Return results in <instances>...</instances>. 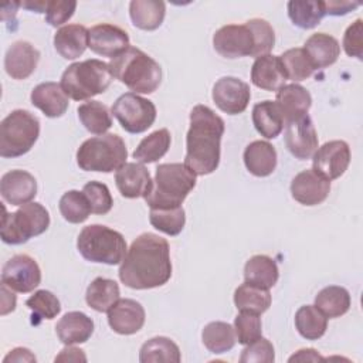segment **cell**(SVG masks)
I'll list each match as a JSON object with an SVG mask.
<instances>
[{
	"label": "cell",
	"instance_id": "6da1fadb",
	"mask_svg": "<svg viewBox=\"0 0 363 363\" xmlns=\"http://www.w3.org/2000/svg\"><path fill=\"white\" fill-rule=\"evenodd\" d=\"M122 284L132 289L164 285L172 277L169 242L157 234H140L128 250L118 271Z\"/></svg>",
	"mask_w": 363,
	"mask_h": 363
},
{
	"label": "cell",
	"instance_id": "7a4b0ae2",
	"mask_svg": "<svg viewBox=\"0 0 363 363\" xmlns=\"http://www.w3.org/2000/svg\"><path fill=\"white\" fill-rule=\"evenodd\" d=\"M223 135L224 121L213 109L206 105H196L191 109L184 164L196 176L210 174L218 167Z\"/></svg>",
	"mask_w": 363,
	"mask_h": 363
},
{
	"label": "cell",
	"instance_id": "3957f363",
	"mask_svg": "<svg viewBox=\"0 0 363 363\" xmlns=\"http://www.w3.org/2000/svg\"><path fill=\"white\" fill-rule=\"evenodd\" d=\"M112 75L133 94H152L162 82L160 65L136 47L126 48L109 62Z\"/></svg>",
	"mask_w": 363,
	"mask_h": 363
},
{
	"label": "cell",
	"instance_id": "277c9868",
	"mask_svg": "<svg viewBox=\"0 0 363 363\" xmlns=\"http://www.w3.org/2000/svg\"><path fill=\"white\" fill-rule=\"evenodd\" d=\"M194 187L196 174L184 163H162L145 201L150 208L180 207Z\"/></svg>",
	"mask_w": 363,
	"mask_h": 363
},
{
	"label": "cell",
	"instance_id": "5b68a950",
	"mask_svg": "<svg viewBox=\"0 0 363 363\" xmlns=\"http://www.w3.org/2000/svg\"><path fill=\"white\" fill-rule=\"evenodd\" d=\"M113 75L109 64L91 58L71 64L61 77V88L74 101H85L105 92Z\"/></svg>",
	"mask_w": 363,
	"mask_h": 363
},
{
	"label": "cell",
	"instance_id": "8992f818",
	"mask_svg": "<svg viewBox=\"0 0 363 363\" xmlns=\"http://www.w3.org/2000/svg\"><path fill=\"white\" fill-rule=\"evenodd\" d=\"M126 145L116 133L89 138L77 150V163L85 172H116L126 163Z\"/></svg>",
	"mask_w": 363,
	"mask_h": 363
},
{
	"label": "cell",
	"instance_id": "52a82bcc",
	"mask_svg": "<svg viewBox=\"0 0 363 363\" xmlns=\"http://www.w3.org/2000/svg\"><path fill=\"white\" fill-rule=\"evenodd\" d=\"M77 248L91 262L118 265L123 261L128 247L123 235L102 224H91L81 230Z\"/></svg>",
	"mask_w": 363,
	"mask_h": 363
},
{
	"label": "cell",
	"instance_id": "ba28073f",
	"mask_svg": "<svg viewBox=\"0 0 363 363\" xmlns=\"http://www.w3.org/2000/svg\"><path fill=\"white\" fill-rule=\"evenodd\" d=\"M40 136V121L26 109L10 112L0 123V156L18 157L31 150Z\"/></svg>",
	"mask_w": 363,
	"mask_h": 363
},
{
	"label": "cell",
	"instance_id": "9c48e42d",
	"mask_svg": "<svg viewBox=\"0 0 363 363\" xmlns=\"http://www.w3.org/2000/svg\"><path fill=\"white\" fill-rule=\"evenodd\" d=\"M4 216L1 217V240L6 244L18 245L27 242L30 238L37 237L47 231L50 227V214L40 203H27L20 206L14 213H7L3 207Z\"/></svg>",
	"mask_w": 363,
	"mask_h": 363
},
{
	"label": "cell",
	"instance_id": "30bf717a",
	"mask_svg": "<svg viewBox=\"0 0 363 363\" xmlns=\"http://www.w3.org/2000/svg\"><path fill=\"white\" fill-rule=\"evenodd\" d=\"M111 113L126 132L142 133L153 125L156 119V106L150 99L133 92H126L113 102Z\"/></svg>",
	"mask_w": 363,
	"mask_h": 363
},
{
	"label": "cell",
	"instance_id": "8fae6325",
	"mask_svg": "<svg viewBox=\"0 0 363 363\" xmlns=\"http://www.w3.org/2000/svg\"><path fill=\"white\" fill-rule=\"evenodd\" d=\"M1 282L11 291L27 294L40 285L41 269L37 261L30 255L17 254L3 265Z\"/></svg>",
	"mask_w": 363,
	"mask_h": 363
},
{
	"label": "cell",
	"instance_id": "7c38bea8",
	"mask_svg": "<svg viewBox=\"0 0 363 363\" xmlns=\"http://www.w3.org/2000/svg\"><path fill=\"white\" fill-rule=\"evenodd\" d=\"M214 50L224 58H241L254 52V35L247 24H227L213 35Z\"/></svg>",
	"mask_w": 363,
	"mask_h": 363
},
{
	"label": "cell",
	"instance_id": "4fadbf2b",
	"mask_svg": "<svg viewBox=\"0 0 363 363\" xmlns=\"http://www.w3.org/2000/svg\"><path fill=\"white\" fill-rule=\"evenodd\" d=\"M350 147L345 140H330L316 149L312 156L313 170L326 180L339 179L349 167Z\"/></svg>",
	"mask_w": 363,
	"mask_h": 363
},
{
	"label": "cell",
	"instance_id": "5bb4252c",
	"mask_svg": "<svg viewBox=\"0 0 363 363\" xmlns=\"http://www.w3.org/2000/svg\"><path fill=\"white\" fill-rule=\"evenodd\" d=\"M285 145L289 153L299 160H308L313 156L319 140L308 113L285 123Z\"/></svg>",
	"mask_w": 363,
	"mask_h": 363
},
{
	"label": "cell",
	"instance_id": "9a60e30c",
	"mask_svg": "<svg viewBox=\"0 0 363 363\" xmlns=\"http://www.w3.org/2000/svg\"><path fill=\"white\" fill-rule=\"evenodd\" d=\"M214 104L228 115L242 113L251 99L250 85L235 77L220 78L211 92Z\"/></svg>",
	"mask_w": 363,
	"mask_h": 363
},
{
	"label": "cell",
	"instance_id": "2e32d148",
	"mask_svg": "<svg viewBox=\"0 0 363 363\" xmlns=\"http://www.w3.org/2000/svg\"><path fill=\"white\" fill-rule=\"evenodd\" d=\"M88 47L98 55L111 60L129 48V35L118 26L102 23L88 30Z\"/></svg>",
	"mask_w": 363,
	"mask_h": 363
},
{
	"label": "cell",
	"instance_id": "e0dca14e",
	"mask_svg": "<svg viewBox=\"0 0 363 363\" xmlns=\"http://www.w3.org/2000/svg\"><path fill=\"white\" fill-rule=\"evenodd\" d=\"M330 191V182L318 174L313 169L299 172L291 182L294 200L303 206H318L323 203Z\"/></svg>",
	"mask_w": 363,
	"mask_h": 363
},
{
	"label": "cell",
	"instance_id": "ac0fdd59",
	"mask_svg": "<svg viewBox=\"0 0 363 363\" xmlns=\"http://www.w3.org/2000/svg\"><path fill=\"white\" fill-rule=\"evenodd\" d=\"M0 193L11 206L27 204L37 194V180L26 170H10L1 176Z\"/></svg>",
	"mask_w": 363,
	"mask_h": 363
},
{
	"label": "cell",
	"instance_id": "d6986e66",
	"mask_svg": "<svg viewBox=\"0 0 363 363\" xmlns=\"http://www.w3.org/2000/svg\"><path fill=\"white\" fill-rule=\"evenodd\" d=\"M106 313L111 329L119 335H133L145 325V309L135 299H119Z\"/></svg>",
	"mask_w": 363,
	"mask_h": 363
},
{
	"label": "cell",
	"instance_id": "ffe728a7",
	"mask_svg": "<svg viewBox=\"0 0 363 363\" xmlns=\"http://www.w3.org/2000/svg\"><path fill=\"white\" fill-rule=\"evenodd\" d=\"M152 182L149 170L136 162L125 163L115 173L116 187L126 199H145L152 189Z\"/></svg>",
	"mask_w": 363,
	"mask_h": 363
},
{
	"label": "cell",
	"instance_id": "44dd1931",
	"mask_svg": "<svg viewBox=\"0 0 363 363\" xmlns=\"http://www.w3.org/2000/svg\"><path fill=\"white\" fill-rule=\"evenodd\" d=\"M40 61V51L28 41L13 43L4 57L6 72L13 79H26L37 68Z\"/></svg>",
	"mask_w": 363,
	"mask_h": 363
},
{
	"label": "cell",
	"instance_id": "7402d4cb",
	"mask_svg": "<svg viewBox=\"0 0 363 363\" xmlns=\"http://www.w3.org/2000/svg\"><path fill=\"white\" fill-rule=\"evenodd\" d=\"M31 104L48 118H60L68 109V96L61 88V84L48 81L41 82L31 91Z\"/></svg>",
	"mask_w": 363,
	"mask_h": 363
},
{
	"label": "cell",
	"instance_id": "603a6c76",
	"mask_svg": "<svg viewBox=\"0 0 363 363\" xmlns=\"http://www.w3.org/2000/svg\"><path fill=\"white\" fill-rule=\"evenodd\" d=\"M251 81L257 88L265 91H278L285 85L286 77L279 57L265 54L255 58L251 68Z\"/></svg>",
	"mask_w": 363,
	"mask_h": 363
},
{
	"label": "cell",
	"instance_id": "cb8c5ba5",
	"mask_svg": "<svg viewBox=\"0 0 363 363\" xmlns=\"http://www.w3.org/2000/svg\"><path fill=\"white\" fill-rule=\"evenodd\" d=\"M277 105L279 106L285 123L308 113L312 105V96L306 88L299 84H288L277 91Z\"/></svg>",
	"mask_w": 363,
	"mask_h": 363
},
{
	"label": "cell",
	"instance_id": "d4e9b609",
	"mask_svg": "<svg viewBox=\"0 0 363 363\" xmlns=\"http://www.w3.org/2000/svg\"><path fill=\"white\" fill-rule=\"evenodd\" d=\"M55 332L64 345L85 343L94 333V320L84 312L72 311L57 322Z\"/></svg>",
	"mask_w": 363,
	"mask_h": 363
},
{
	"label": "cell",
	"instance_id": "484cf974",
	"mask_svg": "<svg viewBox=\"0 0 363 363\" xmlns=\"http://www.w3.org/2000/svg\"><path fill=\"white\" fill-rule=\"evenodd\" d=\"M313 69H322L335 64L340 55L339 41L326 33L312 34L303 45Z\"/></svg>",
	"mask_w": 363,
	"mask_h": 363
},
{
	"label": "cell",
	"instance_id": "4316f807",
	"mask_svg": "<svg viewBox=\"0 0 363 363\" xmlns=\"http://www.w3.org/2000/svg\"><path fill=\"white\" fill-rule=\"evenodd\" d=\"M54 47L65 60H75L88 47V30L82 24H67L54 34Z\"/></svg>",
	"mask_w": 363,
	"mask_h": 363
},
{
	"label": "cell",
	"instance_id": "83f0119b",
	"mask_svg": "<svg viewBox=\"0 0 363 363\" xmlns=\"http://www.w3.org/2000/svg\"><path fill=\"white\" fill-rule=\"evenodd\" d=\"M244 164L257 177L269 176L277 167V150L267 140H254L244 150Z\"/></svg>",
	"mask_w": 363,
	"mask_h": 363
},
{
	"label": "cell",
	"instance_id": "f1b7e54d",
	"mask_svg": "<svg viewBox=\"0 0 363 363\" xmlns=\"http://www.w3.org/2000/svg\"><path fill=\"white\" fill-rule=\"evenodd\" d=\"M252 123L257 132L265 139L277 138L285 126V121L279 106L277 105L275 101H269V99L254 105Z\"/></svg>",
	"mask_w": 363,
	"mask_h": 363
},
{
	"label": "cell",
	"instance_id": "f546056e",
	"mask_svg": "<svg viewBox=\"0 0 363 363\" xmlns=\"http://www.w3.org/2000/svg\"><path fill=\"white\" fill-rule=\"evenodd\" d=\"M166 4L159 0H132L129 3V16L135 27L153 31L159 28L164 20Z\"/></svg>",
	"mask_w": 363,
	"mask_h": 363
},
{
	"label": "cell",
	"instance_id": "4dcf8cb0",
	"mask_svg": "<svg viewBox=\"0 0 363 363\" xmlns=\"http://www.w3.org/2000/svg\"><path fill=\"white\" fill-rule=\"evenodd\" d=\"M279 278V269L277 262L268 255H254L244 267V279L255 286L269 289Z\"/></svg>",
	"mask_w": 363,
	"mask_h": 363
},
{
	"label": "cell",
	"instance_id": "1f68e13d",
	"mask_svg": "<svg viewBox=\"0 0 363 363\" xmlns=\"http://www.w3.org/2000/svg\"><path fill=\"white\" fill-rule=\"evenodd\" d=\"M119 285L113 279L98 277L86 288L85 301L96 312H108L119 301Z\"/></svg>",
	"mask_w": 363,
	"mask_h": 363
},
{
	"label": "cell",
	"instance_id": "d6a6232c",
	"mask_svg": "<svg viewBox=\"0 0 363 363\" xmlns=\"http://www.w3.org/2000/svg\"><path fill=\"white\" fill-rule=\"evenodd\" d=\"M291 21L303 30L316 27L325 17V1L320 0H291L286 4Z\"/></svg>",
	"mask_w": 363,
	"mask_h": 363
},
{
	"label": "cell",
	"instance_id": "836d02e7",
	"mask_svg": "<svg viewBox=\"0 0 363 363\" xmlns=\"http://www.w3.org/2000/svg\"><path fill=\"white\" fill-rule=\"evenodd\" d=\"M315 306L329 319L340 318L350 308V294L343 286H326L315 296Z\"/></svg>",
	"mask_w": 363,
	"mask_h": 363
},
{
	"label": "cell",
	"instance_id": "e575fe53",
	"mask_svg": "<svg viewBox=\"0 0 363 363\" xmlns=\"http://www.w3.org/2000/svg\"><path fill=\"white\" fill-rule=\"evenodd\" d=\"M170 143L172 136L166 128L155 130L139 142L138 147L133 152V159H136V162L142 164L153 163L167 153Z\"/></svg>",
	"mask_w": 363,
	"mask_h": 363
},
{
	"label": "cell",
	"instance_id": "d590c367",
	"mask_svg": "<svg viewBox=\"0 0 363 363\" xmlns=\"http://www.w3.org/2000/svg\"><path fill=\"white\" fill-rule=\"evenodd\" d=\"M295 328L306 340H318L328 329V318L315 305H303L295 313Z\"/></svg>",
	"mask_w": 363,
	"mask_h": 363
},
{
	"label": "cell",
	"instance_id": "8d00e7d4",
	"mask_svg": "<svg viewBox=\"0 0 363 363\" xmlns=\"http://www.w3.org/2000/svg\"><path fill=\"white\" fill-rule=\"evenodd\" d=\"M234 303L240 312L245 311L261 315L271 306V294L269 289L244 282L234 291Z\"/></svg>",
	"mask_w": 363,
	"mask_h": 363
},
{
	"label": "cell",
	"instance_id": "74e56055",
	"mask_svg": "<svg viewBox=\"0 0 363 363\" xmlns=\"http://www.w3.org/2000/svg\"><path fill=\"white\" fill-rule=\"evenodd\" d=\"M182 360L179 346L169 337L156 336L145 342L139 350L140 363L153 362H173L179 363Z\"/></svg>",
	"mask_w": 363,
	"mask_h": 363
},
{
	"label": "cell",
	"instance_id": "f35d334b",
	"mask_svg": "<svg viewBox=\"0 0 363 363\" xmlns=\"http://www.w3.org/2000/svg\"><path fill=\"white\" fill-rule=\"evenodd\" d=\"M201 339L204 346L211 353H216V354L231 350L237 342L234 326L220 320L207 323L201 332Z\"/></svg>",
	"mask_w": 363,
	"mask_h": 363
},
{
	"label": "cell",
	"instance_id": "ab89813d",
	"mask_svg": "<svg viewBox=\"0 0 363 363\" xmlns=\"http://www.w3.org/2000/svg\"><path fill=\"white\" fill-rule=\"evenodd\" d=\"M78 118L84 128L95 135H104L112 126V118L106 105L99 101H88L78 106Z\"/></svg>",
	"mask_w": 363,
	"mask_h": 363
},
{
	"label": "cell",
	"instance_id": "60d3db41",
	"mask_svg": "<svg viewBox=\"0 0 363 363\" xmlns=\"http://www.w3.org/2000/svg\"><path fill=\"white\" fill-rule=\"evenodd\" d=\"M286 79L294 81V84L309 78L315 69L303 51V48H291L279 55Z\"/></svg>",
	"mask_w": 363,
	"mask_h": 363
},
{
	"label": "cell",
	"instance_id": "b9f144b4",
	"mask_svg": "<svg viewBox=\"0 0 363 363\" xmlns=\"http://www.w3.org/2000/svg\"><path fill=\"white\" fill-rule=\"evenodd\" d=\"M58 207L64 220L72 224L84 223L92 213L86 196L84 194V191L78 190H69L64 193L60 199Z\"/></svg>",
	"mask_w": 363,
	"mask_h": 363
},
{
	"label": "cell",
	"instance_id": "7bdbcfd3",
	"mask_svg": "<svg viewBox=\"0 0 363 363\" xmlns=\"http://www.w3.org/2000/svg\"><path fill=\"white\" fill-rule=\"evenodd\" d=\"M149 221L156 230L167 235H179L186 224V213L182 206L173 208H150Z\"/></svg>",
	"mask_w": 363,
	"mask_h": 363
},
{
	"label": "cell",
	"instance_id": "ee69618b",
	"mask_svg": "<svg viewBox=\"0 0 363 363\" xmlns=\"http://www.w3.org/2000/svg\"><path fill=\"white\" fill-rule=\"evenodd\" d=\"M26 305L28 306V309H31L33 312V319L35 318V320L33 323H40L43 319H54L60 312H61V303L58 301V298L47 291V289H40L35 291L27 301Z\"/></svg>",
	"mask_w": 363,
	"mask_h": 363
},
{
	"label": "cell",
	"instance_id": "f6af8a7d",
	"mask_svg": "<svg viewBox=\"0 0 363 363\" xmlns=\"http://www.w3.org/2000/svg\"><path fill=\"white\" fill-rule=\"evenodd\" d=\"M235 339L240 345H250L262 335V323L258 313L241 311L234 319Z\"/></svg>",
	"mask_w": 363,
	"mask_h": 363
},
{
	"label": "cell",
	"instance_id": "bcb514c9",
	"mask_svg": "<svg viewBox=\"0 0 363 363\" xmlns=\"http://www.w3.org/2000/svg\"><path fill=\"white\" fill-rule=\"evenodd\" d=\"M254 35V52L252 57L258 58L261 55L269 54L275 44V33L272 26L262 18H251L245 23Z\"/></svg>",
	"mask_w": 363,
	"mask_h": 363
},
{
	"label": "cell",
	"instance_id": "7dc6e473",
	"mask_svg": "<svg viewBox=\"0 0 363 363\" xmlns=\"http://www.w3.org/2000/svg\"><path fill=\"white\" fill-rule=\"evenodd\" d=\"M84 194L86 196L91 211L94 214H106L111 211L113 206V199L106 184L101 182H88L84 189Z\"/></svg>",
	"mask_w": 363,
	"mask_h": 363
},
{
	"label": "cell",
	"instance_id": "c3c4849f",
	"mask_svg": "<svg viewBox=\"0 0 363 363\" xmlns=\"http://www.w3.org/2000/svg\"><path fill=\"white\" fill-rule=\"evenodd\" d=\"M275 360V352L272 343L265 339L259 337L252 343L247 345L240 356L241 363H272Z\"/></svg>",
	"mask_w": 363,
	"mask_h": 363
},
{
	"label": "cell",
	"instance_id": "681fc988",
	"mask_svg": "<svg viewBox=\"0 0 363 363\" xmlns=\"http://www.w3.org/2000/svg\"><path fill=\"white\" fill-rule=\"evenodd\" d=\"M77 9V1H60V0H47L45 7V21L52 26L58 27L67 23Z\"/></svg>",
	"mask_w": 363,
	"mask_h": 363
},
{
	"label": "cell",
	"instance_id": "f907efd6",
	"mask_svg": "<svg viewBox=\"0 0 363 363\" xmlns=\"http://www.w3.org/2000/svg\"><path fill=\"white\" fill-rule=\"evenodd\" d=\"M363 21L357 18L352 23L343 35V48L349 57H356L357 60L363 58Z\"/></svg>",
	"mask_w": 363,
	"mask_h": 363
},
{
	"label": "cell",
	"instance_id": "816d5d0a",
	"mask_svg": "<svg viewBox=\"0 0 363 363\" xmlns=\"http://www.w3.org/2000/svg\"><path fill=\"white\" fill-rule=\"evenodd\" d=\"M360 3H352V1H325V11L330 16H343L349 11L357 9Z\"/></svg>",
	"mask_w": 363,
	"mask_h": 363
},
{
	"label": "cell",
	"instance_id": "f5cc1de1",
	"mask_svg": "<svg viewBox=\"0 0 363 363\" xmlns=\"http://www.w3.org/2000/svg\"><path fill=\"white\" fill-rule=\"evenodd\" d=\"M55 362H86V356L84 353L82 349L74 347L72 345H67V347H64L58 356H55L54 359Z\"/></svg>",
	"mask_w": 363,
	"mask_h": 363
},
{
	"label": "cell",
	"instance_id": "db71d44e",
	"mask_svg": "<svg viewBox=\"0 0 363 363\" xmlns=\"http://www.w3.org/2000/svg\"><path fill=\"white\" fill-rule=\"evenodd\" d=\"M10 362H16V363L31 362V363H35L37 359L31 353V350H28L26 347H16V349L10 350V353L3 359V363H10Z\"/></svg>",
	"mask_w": 363,
	"mask_h": 363
},
{
	"label": "cell",
	"instance_id": "11a10c76",
	"mask_svg": "<svg viewBox=\"0 0 363 363\" xmlns=\"http://www.w3.org/2000/svg\"><path fill=\"white\" fill-rule=\"evenodd\" d=\"M319 360H325V357H322L315 349H301L295 354H292L288 362L292 363V362H319Z\"/></svg>",
	"mask_w": 363,
	"mask_h": 363
},
{
	"label": "cell",
	"instance_id": "9f6ffc18",
	"mask_svg": "<svg viewBox=\"0 0 363 363\" xmlns=\"http://www.w3.org/2000/svg\"><path fill=\"white\" fill-rule=\"evenodd\" d=\"M1 295H3V306H1V315H7L9 312H13L16 309V295L11 292V289L1 282Z\"/></svg>",
	"mask_w": 363,
	"mask_h": 363
},
{
	"label": "cell",
	"instance_id": "6f0895ef",
	"mask_svg": "<svg viewBox=\"0 0 363 363\" xmlns=\"http://www.w3.org/2000/svg\"><path fill=\"white\" fill-rule=\"evenodd\" d=\"M20 6H23L27 10L35 11V13H45V7H47V0H34V1H23L20 3Z\"/></svg>",
	"mask_w": 363,
	"mask_h": 363
}]
</instances>
